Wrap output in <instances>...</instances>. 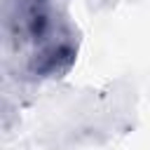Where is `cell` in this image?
I'll use <instances>...</instances> for the list:
<instances>
[{
    "mask_svg": "<svg viewBox=\"0 0 150 150\" xmlns=\"http://www.w3.org/2000/svg\"><path fill=\"white\" fill-rule=\"evenodd\" d=\"M2 30L21 80H56L77 61L80 33L56 0H2Z\"/></svg>",
    "mask_w": 150,
    "mask_h": 150,
    "instance_id": "6da1fadb",
    "label": "cell"
}]
</instances>
